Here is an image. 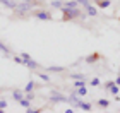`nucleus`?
<instances>
[{
    "mask_svg": "<svg viewBox=\"0 0 120 113\" xmlns=\"http://www.w3.org/2000/svg\"><path fill=\"white\" fill-rule=\"evenodd\" d=\"M62 19L64 22H67V21H74V19H84L86 14L82 12V9H81V5L77 7H62Z\"/></svg>",
    "mask_w": 120,
    "mask_h": 113,
    "instance_id": "1",
    "label": "nucleus"
},
{
    "mask_svg": "<svg viewBox=\"0 0 120 113\" xmlns=\"http://www.w3.org/2000/svg\"><path fill=\"white\" fill-rule=\"evenodd\" d=\"M31 17H34V19H40V21H53V15L50 10H46V9H33L31 12H29Z\"/></svg>",
    "mask_w": 120,
    "mask_h": 113,
    "instance_id": "2",
    "label": "nucleus"
},
{
    "mask_svg": "<svg viewBox=\"0 0 120 113\" xmlns=\"http://www.w3.org/2000/svg\"><path fill=\"white\" fill-rule=\"evenodd\" d=\"M69 101H70V103H74L75 106H77V108H81L82 111H91V110H93V105H91V103L81 101V99H79V96H75V94H72V96H70V98H69Z\"/></svg>",
    "mask_w": 120,
    "mask_h": 113,
    "instance_id": "3",
    "label": "nucleus"
},
{
    "mask_svg": "<svg viewBox=\"0 0 120 113\" xmlns=\"http://www.w3.org/2000/svg\"><path fill=\"white\" fill-rule=\"evenodd\" d=\"M50 101L52 103H64V101H69V98H65V96L60 94V93H52L50 94Z\"/></svg>",
    "mask_w": 120,
    "mask_h": 113,
    "instance_id": "4",
    "label": "nucleus"
},
{
    "mask_svg": "<svg viewBox=\"0 0 120 113\" xmlns=\"http://www.w3.org/2000/svg\"><path fill=\"white\" fill-rule=\"evenodd\" d=\"M24 67L31 69V70H38V69H41V65L38 62H34L33 58H28V60H24Z\"/></svg>",
    "mask_w": 120,
    "mask_h": 113,
    "instance_id": "5",
    "label": "nucleus"
},
{
    "mask_svg": "<svg viewBox=\"0 0 120 113\" xmlns=\"http://www.w3.org/2000/svg\"><path fill=\"white\" fill-rule=\"evenodd\" d=\"M0 4H2V5H5V7H7V9H15V7H17V0H0Z\"/></svg>",
    "mask_w": 120,
    "mask_h": 113,
    "instance_id": "6",
    "label": "nucleus"
},
{
    "mask_svg": "<svg viewBox=\"0 0 120 113\" xmlns=\"http://www.w3.org/2000/svg\"><path fill=\"white\" fill-rule=\"evenodd\" d=\"M86 14H88V15H91V17H94V15H98V9L94 7V5H91V4H88V5H86Z\"/></svg>",
    "mask_w": 120,
    "mask_h": 113,
    "instance_id": "7",
    "label": "nucleus"
},
{
    "mask_svg": "<svg viewBox=\"0 0 120 113\" xmlns=\"http://www.w3.org/2000/svg\"><path fill=\"white\" fill-rule=\"evenodd\" d=\"M0 51H2L5 57H12V50H10L5 43H2V41H0Z\"/></svg>",
    "mask_w": 120,
    "mask_h": 113,
    "instance_id": "8",
    "label": "nucleus"
},
{
    "mask_svg": "<svg viewBox=\"0 0 120 113\" xmlns=\"http://www.w3.org/2000/svg\"><path fill=\"white\" fill-rule=\"evenodd\" d=\"M100 58H101V55H100L98 51H94L93 55L86 57V62H88V63H94V62H98V60H100Z\"/></svg>",
    "mask_w": 120,
    "mask_h": 113,
    "instance_id": "9",
    "label": "nucleus"
},
{
    "mask_svg": "<svg viewBox=\"0 0 120 113\" xmlns=\"http://www.w3.org/2000/svg\"><path fill=\"white\" fill-rule=\"evenodd\" d=\"M94 4H96L100 9H106V7H110L112 0H94Z\"/></svg>",
    "mask_w": 120,
    "mask_h": 113,
    "instance_id": "10",
    "label": "nucleus"
},
{
    "mask_svg": "<svg viewBox=\"0 0 120 113\" xmlns=\"http://www.w3.org/2000/svg\"><path fill=\"white\" fill-rule=\"evenodd\" d=\"M96 105L100 106V108H103V110H106L108 106H110V101H108V99H105V98H100V99L96 101Z\"/></svg>",
    "mask_w": 120,
    "mask_h": 113,
    "instance_id": "11",
    "label": "nucleus"
},
{
    "mask_svg": "<svg viewBox=\"0 0 120 113\" xmlns=\"http://www.w3.org/2000/svg\"><path fill=\"white\" fill-rule=\"evenodd\" d=\"M12 98H14L15 101H19L21 98H24V91H22V89H15L14 93H12Z\"/></svg>",
    "mask_w": 120,
    "mask_h": 113,
    "instance_id": "12",
    "label": "nucleus"
},
{
    "mask_svg": "<svg viewBox=\"0 0 120 113\" xmlns=\"http://www.w3.org/2000/svg\"><path fill=\"white\" fill-rule=\"evenodd\" d=\"M46 72H64L65 67H58V65H52V67H45Z\"/></svg>",
    "mask_w": 120,
    "mask_h": 113,
    "instance_id": "13",
    "label": "nucleus"
},
{
    "mask_svg": "<svg viewBox=\"0 0 120 113\" xmlns=\"http://www.w3.org/2000/svg\"><path fill=\"white\" fill-rule=\"evenodd\" d=\"M77 91H75V94L79 96V98H82V96L88 94V89H86V86H81V87H75Z\"/></svg>",
    "mask_w": 120,
    "mask_h": 113,
    "instance_id": "14",
    "label": "nucleus"
},
{
    "mask_svg": "<svg viewBox=\"0 0 120 113\" xmlns=\"http://www.w3.org/2000/svg\"><path fill=\"white\" fill-rule=\"evenodd\" d=\"M36 75H38V77H40L41 80H46V82H50V75H48V74H45V72H40V69H38V70H36Z\"/></svg>",
    "mask_w": 120,
    "mask_h": 113,
    "instance_id": "15",
    "label": "nucleus"
},
{
    "mask_svg": "<svg viewBox=\"0 0 120 113\" xmlns=\"http://www.w3.org/2000/svg\"><path fill=\"white\" fill-rule=\"evenodd\" d=\"M34 86H36V84H34V80H29V82L24 86V89H22V91H24V93H31V91H34Z\"/></svg>",
    "mask_w": 120,
    "mask_h": 113,
    "instance_id": "16",
    "label": "nucleus"
},
{
    "mask_svg": "<svg viewBox=\"0 0 120 113\" xmlns=\"http://www.w3.org/2000/svg\"><path fill=\"white\" fill-rule=\"evenodd\" d=\"M17 103L22 106V108H29V106H31V99H28V98H21Z\"/></svg>",
    "mask_w": 120,
    "mask_h": 113,
    "instance_id": "17",
    "label": "nucleus"
},
{
    "mask_svg": "<svg viewBox=\"0 0 120 113\" xmlns=\"http://www.w3.org/2000/svg\"><path fill=\"white\" fill-rule=\"evenodd\" d=\"M88 84V80H84V79H75L74 80V87H81V86H86Z\"/></svg>",
    "mask_w": 120,
    "mask_h": 113,
    "instance_id": "18",
    "label": "nucleus"
},
{
    "mask_svg": "<svg viewBox=\"0 0 120 113\" xmlns=\"http://www.w3.org/2000/svg\"><path fill=\"white\" fill-rule=\"evenodd\" d=\"M52 7L53 9H62V5H64V2H62V0H52Z\"/></svg>",
    "mask_w": 120,
    "mask_h": 113,
    "instance_id": "19",
    "label": "nucleus"
},
{
    "mask_svg": "<svg viewBox=\"0 0 120 113\" xmlns=\"http://www.w3.org/2000/svg\"><path fill=\"white\" fill-rule=\"evenodd\" d=\"M88 84H91V87H98V86H101V82H100V79H91V80H88Z\"/></svg>",
    "mask_w": 120,
    "mask_h": 113,
    "instance_id": "20",
    "label": "nucleus"
},
{
    "mask_svg": "<svg viewBox=\"0 0 120 113\" xmlns=\"http://www.w3.org/2000/svg\"><path fill=\"white\" fill-rule=\"evenodd\" d=\"M12 58H14V62H15V63H19V65H22V67H24V60L21 58V55H14Z\"/></svg>",
    "mask_w": 120,
    "mask_h": 113,
    "instance_id": "21",
    "label": "nucleus"
},
{
    "mask_svg": "<svg viewBox=\"0 0 120 113\" xmlns=\"http://www.w3.org/2000/svg\"><path fill=\"white\" fill-rule=\"evenodd\" d=\"M77 2V5H82V7H86L88 4H91V0H75Z\"/></svg>",
    "mask_w": 120,
    "mask_h": 113,
    "instance_id": "22",
    "label": "nucleus"
},
{
    "mask_svg": "<svg viewBox=\"0 0 120 113\" xmlns=\"http://www.w3.org/2000/svg\"><path fill=\"white\" fill-rule=\"evenodd\" d=\"M21 58H22V60H28V58H31V53L22 51V53H21Z\"/></svg>",
    "mask_w": 120,
    "mask_h": 113,
    "instance_id": "23",
    "label": "nucleus"
},
{
    "mask_svg": "<svg viewBox=\"0 0 120 113\" xmlns=\"http://www.w3.org/2000/svg\"><path fill=\"white\" fill-rule=\"evenodd\" d=\"M0 108H2L5 111V108H7V101H4V99H0Z\"/></svg>",
    "mask_w": 120,
    "mask_h": 113,
    "instance_id": "24",
    "label": "nucleus"
},
{
    "mask_svg": "<svg viewBox=\"0 0 120 113\" xmlns=\"http://www.w3.org/2000/svg\"><path fill=\"white\" fill-rule=\"evenodd\" d=\"M72 79H84V75H81V74H74V75H72Z\"/></svg>",
    "mask_w": 120,
    "mask_h": 113,
    "instance_id": "25",
    "label": "nucleus"
},
{
    "mask_svg": "<svg viewBox=\"0 0 120 113\" xmlns=\"http://www.w3.org/2000/svg\"><path fill=\"white\" fill-rule=\"evenodd\" d=\"M115 84H117V86H118V87H120V75H118V77L115 79Z\"/></svg>",
    "mask_w": 120,
    "mask_h": 113,
    "instance_id": "26",
    "label": "nucleus"
},
{
    "mask_svg": "<svg viewBox=\"0 0 120 113\" xmlns=\"http://www.w3.org/2000/svg\"><path fill=\"white\" fill-rule=\"evenodd\" d=\"M24 2H33V0H24Z\"/></svg>",
    "mask_w": 120,
    "mask_h": 113,
    "instance_id": "27",
    "label": "nucleus"
},
{
    "mask_svg": "<svg viewBox=\"0 0 120 113\" xmlns=\"http://www.w3.org/2000/svg\"><path fill=\"white\" fill-rule=\"evenodd\" d=\"M62 2H65V0H62Z\"/></svg>",
    "mask_w": 120,
    "mask_h": 113,
    "instance_id": "28",
    "label": "nucleus"
}]
</instances>
